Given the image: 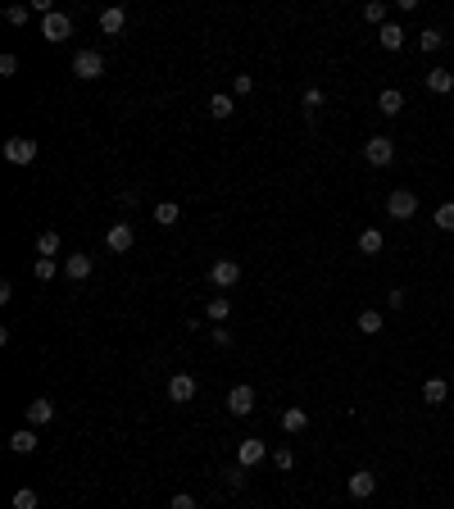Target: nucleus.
Masks as SVG:
<instances>
[{
  "mask_svg": "<svg viewBox=\"0 0 454 509\" xmlns=\"http://www.w3.org/2000/svg\"><path fill=\"white\" fill-rule=\"evenodd\" d=\"M386 214H391L395 223H409V218L418 214V196H413V191H391V196H386Z\"/></svg>",
  "mask_w": 454,
  "mask_h": 509,
  "instance_id": "nucleus-1",
  "label": "nucleus"
},
{
  "mask_svg": "<svg viewBox=\"0 0 454 509\" xmlns=\"http://www.w3.org/2000/svg\"><path fill=\"white\" fill-rule=\"evenodd\" d=\"M41 37H46L51 46L69 41V37H73V18H69V14H60V9H55V14H46V18H41Z\"/></svg>",
  "mask_w": 454,
  "mask_h": 509,
  "instance_id": "nucleus-2",
  "label": "nucleus"
},
{
  "mask_svg": "<svg viewBox=\"0 0 454 509\" xmlns=\"http://www.w3.org/2000/svg\"><path fill=\"white\" fill-rule=\"evenodd\" d=\"M241 282V264L236 259H214L209 264V286H218V291H227V286Z\"/></svg>",
  "mask_w": 454,
  "mask_h": 509,
  "instance_id": "nucleus-3",
  "label": "nucleus"
},
{
  "mask_svg": "<svg viewBox=\"0 0 454 509\" xmlns=\"http://www.w3.org/2000/svg\"><path fill=\"white\" fill-rule=\"evenodd\" d=\"M73 73H77L82 82H95V78L105 73V60H100V51H77V55H73Z\"/></svg>",
  "mask_w": 454,
  "mask_h": 509,
  "instance_id": "nucleus-4",
  "label": "nucleus"
},
{
  "mask_svg": "<svg viewBox=\"0 0 454 509\" xmlns=\"http://www.w3.org/2000/svg\"><path fill=\"white\" fill-rule=\"evenodd\" d=\"M363 159H368L373 168H386L395 159V146H391V137H368L363 141Z\"/></svg>",
  "mask_w": 454,
  "mask_h": 509,
  "instance_id": "nucleus-5",
  "label": "nucleus"
},
{
  "mask_svg": "<svg viewBox=\"0 0 454 509\" xmlns=\"http://www.w3.org/2000/svg\"><path fill=\"white\" fill-rule=\"evenodd\" d=\"M5 159L9 164H32L36 159V141L32 137H9L5 141Z\"/></svg>",
  "mask_w": 454,
  "mask_h": 509,
  "instance_id": "nucleus-6",
  "label": "nucleus"
},
{
  "mask_svg": "<svg viewBox=\"0 0 454 509\" xmlns=\"http://www.w3.org/2000/svg\"><path fill=\"white\" fill-rule=\"evenodd\" d=\"M168 400H173V405L196 400V378H191V373H173V378H168Z\"/></svg>",
  "mask_w": 454,
  "mask_h": 509,
  "instance_id": "nucleus-7",
  "label": "nucleus"
},
{
  "mask_svg": "<svg viewBox=\"0 0 454 509\" xmlns=\"http://www.w3.org/2000/svg\"><path fill=\"white\" fill-rule=\"evenodd\" d=\"M105 246H109L114 255H128L132 246H137V232H132L128 223H114V227H109V237H105Z\"/></svg>",
  "mask_w": 454,
  "mask_h": 509,
  "instance_id": "nucleus-8",
  "label": "nucleus"
},
{
  "mask_svg": "<svg viewBox=\"0 0 454 509\" xmlns=\"http://www.w3.org/2000/svg\"><path fill=\"white\" fill-rule=\"evenodd\" d=\"M250 409H255V387H232V391H227V414L246 418Z\"/></svg>",
  "mask_w": 454,
  "mask_h": 509,
  "instance_id": "nucleus-9",
  "label": "nucleus"
},
{
  "mask_svg": "<svg viewBox=\"0 0 454 509\" xmlns=\"http://www.w3.org/2000/svg\"><path fill=\"white\" fill-rule=\"evenodd\" d=\"M264 455H268V446H264L259 437H246V441L236 446V464H241V468H255Z\"/></svg>",
  "mask_w": 454,
  "mask_h": 509,
  "instance_id": "nucleus-10",
  "label": "nucleus"
},
{
  "mask_svg": "<svg viewBox=\"0 0 454 509\" xmlns=\"http://www.w3.org/2000/svg\"><path fill=\"white\" fill-rule=\"evenodd\" d=\"M345 487H350V496H354V501H368V496L378 491V473L359 468V473H350V482H345Z\"/></svg>",
  "mask_w": 454,
  "mask_h": 509,
  "instance_id": "nucleus-11",
  "label": "nucleus"
},
{
  "mask_svg": "<svg viewBox=\"0 0 454 509\" xmlns=\"http://www.w3.org/2000/svg\"><path fill=\"white\" fill-rule=\"evenodd\" d=\"M55 418V400H27V428H46Z\"/></svg>",
  "mask_w": 454,
  "mask_h": 509,
  "instance_id": "nucleus-12",
  "label": "nucleus"
},
{
  "mask_svg": "<svg viewBox=\"0 0 454 509\" xmlns=\"http://www.w3.org/2000/svg\"><path fill=\"white\" fill-rule=\"evenodd\" d=\"M91 268H95L91 255H69V259H64V273H69L73 282H86V277H91Z\"/></svg>",
  "mask_w": 454,
  "mask_h": 509,
  "instance_id": "nucleus-13",
  "label": "nucleus"
},
{
  "mask_svg": "<svg viewBox=\"0 0 454 509\" xmlns=\"http://www.w3.org/2000/svg\"><path fill=\"white\" fill-rule=\"evenodd\" d=\"M446 396H450V382L446 378H427V382H422V400H427V405H446Z\"/></svg>",
  "mask_w": 454,
  "mask_h": 509,
  "instance_id": "nucleus-14",
  "label": "nucleus"
},
{
  "mask_svg": "<svg viewBox=\"0 0 454 509\" xmlns=\"http://www.w3.org/2000/svg\"><path fill=\"white\" fill-rule=\"evenodd\" d=\"M427 91H432V95H450V91H454V73H450V69H432V73H427Z\"/></svg>",
  "mask_w": 454,
  "mask_h": 509,
  "instance_id": "nucleus-15",
  "label": "nucleus"
},
{
  "mask_svg": "<svg viewBox=\"0 0 454 509\" xmlns=\"http://www.w3.org/2000/svg\"><path fill=\"white\" fill-rule=\"evenodd\" d=\"M378 46H382V51H400V46H404V27L400 23L378 27Z\"/></svg>",
  "mask_w": 454,
  "mask_h": 509,
  "instance_id": "nucleus-16",
  "label": "nucleus"
},
{
  "mask_svg": "<svg viewBox=\"0 0 454 509\" xmlns=\"http://www.w3.org/2000/svg\"><path fill=\"white\" fill-rule=\"evenodd\" d=\"M378 110L386 114V119H395V114L404 110V91H395V86H386V91L378 95Z\"/></svg>",
  "mask_w": 454,
  "mask_h": 509,
  "instance_id": "nucleus-17",
  "label": "nucleus"
},
{
  "mask_svg": "<svg viewBox=\"0 0 454 509\" xmlns=\"http://www.w3.org/2000/svg\"><path fill=\"white\" fill-rule=\"evenodd\" d=\"M9 450H14V455H32V450H36L32 428H18V432H9Z\"/></svg>",
  "mask_w": 454,
  "mask_h": 509,
  "instance_id": "nucleus-18",
  "label": "nucleus"
},
{
  "mask_svg": "<svg viewBox=\"0 0 454 509\" xmlns=\"http://www.w3.org/2000/svg\"><path fill=\"white\" fill-rule=\"evenodd\" d=\"M123 23H128V14H123L119 5H114V9H100V32L119 37V32H123Z\"/></svg>",
  "mask_w": 454,
  "mask_h": 509,
  "instance_id": "nucleus-19",
  "label": "nucleus"
},
{
  "mask_svg": "<svg viewBox=\"0 0 454 509\" xmlns=\"http://www.w3.org/2000/svg\"><path fill=\"white\" fill-rule=\"evenodd\" d=\"M282 428H286V432H305V428H309V414H305L300 405L282 409Z\"/></svg>",
  "mask_w": 454,
  "mask_h": 509,
  "instance_id": "nucleus-20",
  "label": "nucleus"
},
{
  "mask_svg": "<svg viewBox=\"0 0 454 509\" xmlns=\"http://www.w3.org/2000/svg\"><path fill=\"white\" fill-rule=\"evenodd\" d=\"M382 323H386V319H382L378 310H363V314H359V323H354V328H359L363 337H378V332H382Z\"/></svg>",
  "mask_w": 454,
  "mask_h": 509,
  "instance_id": "nucleus-21",
  "label": "nucleus"
},
{
  "mask_svg": "<svg viewBox=\"0 0 454 509\" xmlns=\"http://www.w3.org/2000/svg\"><path fill=\"white\" fill-rule=\"evenodd\" d=\"M227 314H232V300H227V296H214V300L205 305V319H209V323H223Z\"/></svg>",
  "mask_w": 454,
  "mask_h": 509,
  "instance_id": "nucleus-22",
  "label": "nucleus"
},
{
  "mask_svg": "<svg viewBox=\"0 0 454 509\" xmlns=\"http://www.w3.org/2000/svg\"><path fill=\"white\" fill-rule=\"evenodd\" d=\"M382 232L378 227H368V232H359V255H382Z\"/></svg>",
  "mask_w": 454,
  "mask_h": 509,
  "instance_id": "nucleus-23",
  "label": "nucleus"
},
{
  "mask_svg": "<svg viewBox=\"0 0 454 509\" xmlns=\"http://www.w3.org/2000/svg\"><path fill=\"white\" fill-rule=\"evenodd\" d=\"M418 46H422V55L441 51V46H446V32H436V27H422V32H418Z\"/></svg>",
  "mask_w": 454,
  "mask_h": 509,
  "instance_id": "nucleus-24",
  "label": "nucleus"
},
{
  "mask_svg": "<svg viewBox=\"0 0 454 509\" xmlns=\"http://www.w3.org/2000/svg\"><path fill=\"white\" fill-rule=\"evenodd\" d=\"M178 218H182V209L173 205V200H163V205H154V223H159V227H173Z\"/></svg>",
  "mask_w": 454,
  "mask_h": 509,
  "instance_id": "nucleus-25",
  "label": "nucleus"
},
{
  "mask_svg": "<svg viewBox=\"0 0 454 509\" xmlns=\"http://www.w3.org/2000/svg\"><path fill=\"white\" fill-rule=\"evenodd\" d=\"M36 255H41V259L60 255V232H41V237H36Z\"/></svg>",
  "mask_w": 454,
  "mask_h": 509,
  "instance_id": "nucleus-26",
  "label": "nucleus"
},
{
  "mask_svg": "<svg viewBox=\"0 0 454 509\" xmlns=\"http://www.w3.org/2000/svg\"><path fill=\"white\" fill-rule=\"evenodd\" d=\"M232 95H209V119H232Z\"/></svg>",
  "mask_w": 454,
  "mask_h": 509,
  "instance_id": "nucleus-27",
  "label": "nucleus"
},
{
  "mask_svg": "<svg viewBox=\"0 0 454 509\" xmlns=\"http://www.w3.org/2000/svg\"><path fill=\"white\" fill-rule=\"evenodd\" d=\"M246 473H250V468H241V464H232V468H223V482L232 487V491H241V487H246Z\"/></svg>",
  "mask_w": 454,
  "mask_h": 509,
  "instance_id": "nucleus-28",
  "label": "nucleus"
},
{
  "mask_svg": "<svg viewBox=\"0 0 454 509\" xmlns=\"http://www.w3.org/2000/svg\"><path fill=\"white\" fill-rule=\"evenodd\" d=\"M436 227L441 232H454V200H446V205L436 209Z\"/></svg>",
  "mask_w": 454,
  "mask_h": 509,
  "instance_id": "nucleus-29",
  "label": "nucleus"
},
{
  "mask_svg": "<svg viewBox=\"0 0 454 509\" xmlns=\"http://www.w3.org/2000/svg\"><path fill=\"white\" fill-rule=\"evenodd\" d=\"M363 18H368V23H378V27L391 23V18H386V5H378V0H373V5H363Z\"/></svg>",
  "mask_w": 454,
  "mask_h": 509,
  "instance_id": "nucleus-30",
  "label": "nucleus"
},
{
  "mask_svg": "<svg viewBox=\"0 0 454 509\" xmlns=\"http://www.w3.org/2000/svg\"><path fill=\"white\" fill-rule=\"evenodd\" d=\"M14 509H36V491L32 487H18L14 491Z\"/></svg>",
  "mask_w": 454,
  "mask_h": 509,
  "instance_id": "nucleus-31",
  "label": "nucleus"
},
{
  "mask_svg": "<svg viewBox=\"0 0 454 509\" xmlns=\"http://www.w3.org/2000/svg\"><path fill=\"white\" fill-rule=\"evenodd\" d=\"M300 100H305V110H309V114H318V110H323V91H318V86H305V95H300Z\"/></svg>",
  "mask_w": 454,
  "mask_h": 509,
  "instance_id": "nucleus-32",
  "label": "nucleus"
},
{
  "mask_svg": "<svg viewBox=\"0 0 454 509\" xmlns=\"http://www.w3.org/2000/svg\"><path fill=\"white\" fill-rule=\"evenodd\" d=\"M273 464H277V473H286V468H295V455H291V450H273Z\"/></svg>",
  "mask_w": 454,
  "mask_h": 509,
  "instance_id": "nucleus-33",
  "label": "nucleus"
},
{
  "mask_svg": "<svg viewBox=\"0 0 454 509\" xmlns=\"http://www.w3.org/2000/svg\"><path fill=\"white\" fill-rule=\"evenodd\" d=\"M5 23L23 27V23H27V5H9V9H5Z\"/></svg>",
  "mask_w": 454,
  "mask_h": 509,
  "instance_id": "nucleus-34",
  "label": "nucleus"
},
{
  "mask_svg": "<svg viewBox=\"0 0 454 509\" xmlns=\"http://www.w3.org/2000/svg\"><path fill=\"white\" fill-rule=\"evenodd\" d=\"M232 91H236V95H250V91H255V78H250V73H236V78H232Z\"/></svg>",
  "mask_w": 454,
  "mask_h": 509,
  "instance_id": "nucleus-35",
  "label": "nucleus"
},
{
  "mask_svg": "<svg viewBox=\"0 0 454 509\" xmlns=\"http://www.w3.org/2000/svg\"><path fill=\"white\" fill-rule=\"evenodd\" d=\"M55 273H60V264H55V259H36V277H41V282H51Z\"/></svg>",
  "mask_w": 454,
  "mask_h": 509,
  "instance_id": "nucleus-36",
  "label": "nucleus"
},
{
  "mask_svg": "<svg viewBox=\"0 0 454 509\" xmlns=\"http://www.w3.org/2000/svg\"><path fill=\"white\" fill-rule=\"evenodd\" d=\"M18 73V55H0V78H14Z\"/></svg>",
  "mask_w": 454,
  "mask_h": 509,
  "instance_id": "nucleus-37",
  "label": "nucleus"
},
{
  "mask_svg": "<svg viewBox=\"0 0 454 509\" xmlns=\"http://www.w3.org/2000/svg\"><path fill=\"white\" fill-rule=\"evenodd\" d=\"M168 509H196V496H191V491H178V496H173V505Z\"/></svg>",
  "mask_w": 454,
  "mask_h": 509,
  "instance_id": "nucleus-38",
  "label": "nucleus"
},
{
  "mask_svg": "<svg viewBox=\"0 0 454 509\" xmlns=\"http://www.w3.org/2000/svg\"><path fill=\"white\" fill-rule=\"evenodd\" d=\"M214 345H232V332L227 328H214Z\"/></svg>",
  "mask_w": 454,
  "mask_h": 509,
  "instance_id": "nucleus-39",
  "label": "nucleus"
}]
</instances>
